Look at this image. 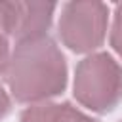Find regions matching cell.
Here are the masks:
<instances>
[{"mask_svg": "<svg viewBox=\"0 0 122 122\" xmlns=\"http://www.w3.org/2000/svg\"><path fill=\"white\" fill-rule=\"evenodd\" d=\"M67 59L46 34L15 42L6 69V84L17 103H44L67 88Z\"/></svg>", "mask_w": 122, "mask_h": 122, "instance_id": "cell-1", "label": "cell"}, {"mask_svg": "<svg viewBox=\"0 0 122 122\" xmlns=\"http://www.w3.org/2000/svg\"><path fill=\"white\" fill-rule=\"evenodd\" d=\"M74 99L97 114H107L122 101V65L107 51L78 61L72 84Z\"/></svg>", "mask_w": 122, "mask_h": 122, "instance_id": "cell-2", "label": "cell"}, {"mask_svg": "<svg viewBox=\"0 0 122 122\" xmlns=\"http://www.w3.org/2000/svg\"><path fill=\"white\" fill-rule=\"evenodd\" d=\"M109 29V6L95 0H74L61 8L57 34L74 53H92L103 46Z\"/></svg>", "mask_w": 122, "mask_h": 122, "instance_id": "cell-3", "label": "cell"}, {"mask_svg": "<svg viewBox=\"0 0 122 122\" xmlns=\"http://www.w3.org/2000/svg\"><path fill=\"white\" fill-rule=\"evenodd\" d=\"M57 4L55 2H21L15 0V21H13V32L11 38L15 42L46 36L53 11Z\"/></svg>", "mask_w": 122, "mask_h": 122, "instance_id": "cell-4", "label": "cell"}, {"mask_svg": "<svg viewBox=\"0 0 122 122\" xmlns=\"http://www.w3.org/2000/svg\"><path fill=\"white\" fill-rule=\"evenodd\" d=\"M19 122H99L97 118L88 116L86 112H82L80 109L72 107L71 103H36L27 107L21 116Z\"/></svg>", "mask_w": 122, "mask_h": 122, "instance_id": "cell-5", "label": "cell"}, {"mask_svg": "<svg viewBox=\"0 0 122 122\" xmlns=\"http://www.w3.org/2000/svg\"><path fill=\"white\" fill-rule=\"evenodd\" d=\"M15 21V0H0V42H10Z\"/></svg>", "mask_w": 122, "mask_h": 122, "instance_id": "cell-6", "label": "cell"}, {"mask_svg": "<svg viewBox=\"0 0 122 122\" xmlns=\"http://www.w3.org/2000/svg\"><path fill=\"white\" fill-rule=\"evenodd\" d=\"M109 44L122 59V4L114 6V19H112L111 34H109Z\"/></svg>", "mask_w": 122, "mask_h": 122, "instance_id": "cell-7", "label": "cell"}, {"mask_svg": "<svg viewBox=\"0 0 122 122\" xmlns=\"http://www.w3.org/2000/svg\"><path fill=\"white\" fill-rule=\"evenodd\" d=\"M10 42H0V74H6L8 63H10Z\"/></svg>", "mask_w": 122, "mask_h": 122, "instance_id": "cell-8", "label": "cell"}, {"mask_svg": "<svg viewBox=\"0 0 122 122\" xmlns=\"http://www.w3.org/2000/svg\"><path fill=\"white\" fill-rule=\"evenodd\" d=\"M11 111V99L8 95V92L0 86V120L4 116H8V112Z\"/></svg>", "mask_w": 122, "mask_h": 122, "instance_id": "cell-9", "label": "cell"}, {"mask_svg": "<svg viewBox=\"0 0 122 122\" xmlns=\"http://www.w3.org/2000/svg\"><path fill=\"white\" fill-rule=\"evenodd\" d=\"M120 122H122V120H120Z\"/></svg>", "mask_w": 122, "mask_h": 122, "instance_id": "cell-10", "label": "cell"}]
</instances>
